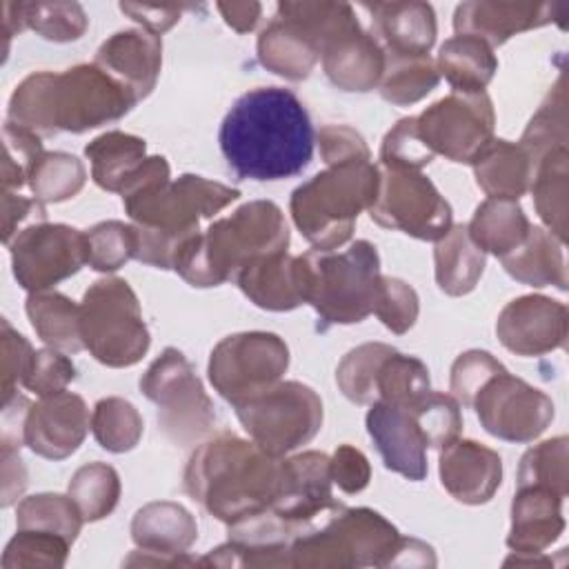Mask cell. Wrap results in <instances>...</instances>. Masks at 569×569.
Returning a JSON list of instances; mask_svg holds the SVG:
<instances>
[{
    "instance_id": "6da1fadb",
    "label": "cell",
    "mask_w": 569,
    "mask_h": 569,
    "mask_svg": "<svg viewBox=\"0 0 569 569\" xmlns=\"http://www.w3.org/2000/svg\"><path fill=\"white\" fill-rule=\"evenodd\" d=\"M218 142L238 178L271 182L298 176L309 167L316 133L293 91L258 87L231 104Z\"/></svg>"
},
{
    "instance_id": "7a4b0ae2",
    "label": "cell",
    "mask_w": 569,
    "mask_h": 569,
    "mask_svg": "<svg viewBox=\"0 0 569 569\" xmlns=\"http://www.w3.org/2000/svg\"><path fill=\"white\" fill-rule=\"evenodd\" d=\"M120 193L138 236L136 258L158 269H173L200 233V218H211L240 196L238 189L191 173L171 182L162 156L147 158Z\"/></svg>"
},
{
    "instance_id": "3957f363",
    "label": "cell",
    "mask_w": 569,
    "mask_h": 569,
    "mask_svg": "<svg viewBox=\"0 0 569 569\" xmlns=\"http://www.w3.org/2000/svg\"><path fill=\"white\" fill-rule=\"evenodd\" d=\"M133 104V93L98 64H78L62 73L27 76L16 87L7 116L36 136L82 133L122 118Z\"/></svg>"
},
{
    "instance_id": "277c9868",
    "label": "cell",
    "mask_w": 569,
    "mask_h": 569,
    "mask_svg": "<svg viewBox=\"0 0 569 569\" xmlns=\"http://www.w3.org/2000/svg\"><path fill=\"white\" fill-rule=\"evenodd\" d=\"M184 489L227 525L271 509L282 491V460L233 433L207 440L189 460Z\"/></svg>"
},
{
    "instance_id": "5b68a950",
    "label": "cell",
    "mask_w": 569,
    "mask_h": 569,
    "mask_svg": "<svg viewBox=\"0 0 569 569\" xmlns=\"http://www.w3.org/2000/svg\"><path fill=\"white\" fill-rule=\"evenodd\" d=\"M287 244L289 229L280 207L253 200L198 233L182 249L173 269L191 287H216L236 280L238 271L256 258L284 251Z\"/></svg>"
},
{
    "instance_id": "8992f818",
    "label": "cell",
    "mask_w": 569,
    "mask_h": 569,
    "mask_svg": "<svg viewBox=\"0 0 569 569\" xmlns=\"http://www.w3.org/2000/svg\"><path fill=\"white\" fill-rule=\"evenodd\" d=\"M302 302L325 325H351L373 313L380 293V258L371 242L356 240L345 251L313 249L296 256Z\"/></svg>"
},
{
    "instance_id": "52a82bcc",
    "label": "cell",
    "mask_w": 569,
    "mask_h": 569,
    "mask_svg": "<svg viewBox=\"0 0 569 569\" xmlns=\"http://www.w3.org/2000/svg\"><path fill=\"white\" fill-rule=\"evenodd\" d=\"M380 171L369 160L331 164L291 193V218L316 249H336L351 238L358 213L376 200Z\"/></svg>"
},
{
    "instance_id": "ba28073f",
    "label": "cell",
    "mask_w": 569,
    "mask_h": 569,
    "mask_svg": "<svg viewBox=\"0 0 569 569\" xmlns=\"http://www.w3.org/2000/svg\"><path fill=\"white\" fill-rule=\"evenodd\" d=\"M80 336L91 356L107 367H131L149 349V331L127 280L93 282L80 305Z\"/></svg>"
},
{
    "instance_id": "9c48e42d",
    "label": "cell",
    "mask_w": 569,
    "mask_h": 569,
    "mask_svg": "<svg viewBox=\"0 0 569 569\" xmlns=\"http://www.w3.org/2000/svg\"><path fill=\"white\" fill-rule=\"evenodd\" d=\"M233 407L251 440L276 458L307 445L322 427L318 393L296 380L276 382Z\"/></svg>"
},
{
    "instance_id": "30bf717a",
    "label": "cell",
    "mask_w": 569,
    "mask_h": 569,
    "mask_svg": "<svg viewBox=\"0 0 569 569\" xmlns=\"http://www.w3.org/2000/svg\"><path fill=\"white\" fill-rule=\"evenodd\" d=\"M142 393L158 405V422L176 445H193L216 422L213 405L182 351L167 347L140 378Z\"/></svg>"
},
{
    "instance_id": "8fae6325",
    "label": "cell",
    "mask_w": 569,
    "mask_h": 569,
    "mask_svg": "<svg viewBox=\"0 0 569 569\" xmlns=\"http://www.w3.org/2000/svg\"><path fill=\"white\" fill-rule=\"evenodd\" d=\"M378 171V191L369 207L373 222L420 240H440L451 229V207L429 178L413 169Z\"/></svg>"
},
{
    "instance_id": "7c38bea8",
    "label": "cell",
    "mask_w": 569,
    "mask_h": 569,
    "mask_svg": "<svg viewBox=\"0 0 569 569\" xmlns=\"http://www.w3.org/2000/svg\"><path fill=\"white\" fill-rule=\"evenodd\" d=\"M289 367L284 340L267 331L227 336L209 358V380L231 405L251 398L280 380Z\"/></svg>"
},
{
    "instance_id": "4fadbf2b",
    "label": "cell",
    "mask_w": 569,
    "mask_h": 569,
    "mask_svg": "<svg viewBox=\"0 0 569 569\" xmlns=\"http://www.w3.org/2000/svg\"><path fill=\"white\" fill-rule=\"evenodd\" d=\"M493 107L485 91H451L416 118L418 136L436 156L471 164L493 140Z\"/></svg>"
},
{
    "instance_id": "5bb4252c",
    "label": "cell",
    "mask_w": 569,
    "mask_h": 569,
    "mask_svg": "<svg viewBox=\"0 0 569 569\" xmlns=\"http://www.w3.org/2000/svg\"><path fill=\"white\" fill-rule=\"evenodd\" d=\"M13 276L29 291H44L87 262V240L73 227L44 220L20 229L9 242Z\"/></svg>"
},
{
    "instance_id": "9a60e30c",
    "label": "cell",
    "mask_w": 569,
    "mask_h": 569,
    "mask_svg": "<svg viewBox=\"0 0 569 569\" xmlns=\"http://www.w3.org/2000/svg\"><path fill=\"white\" fill-rule=\"evenodd\" d=\"M471 407L485 431L507 442H531L553 420L551 398L507 369L482 385Z\"/></svg>"
},
{
    "instance_id": "2e32d148",
    "label": "cell",
    "mask_w": 569,
    "mask_h": 569,
    "mask_svg": "<svg viewBox=\"0 0 569 569\" xmlns=\"http://www.w3.org/2000/svg\"><path fill=\"white\" fill-rule=\"evenodd\" d=\"M89 429V409L78 393L58 391L42 396L27 409L22 442L38 456L62 460L84 440Z\"/></svg>"
},
{
    "instance_id": "e0dca14e",
    "label": "cell",
    "mask_w": 569,
    "mask_h": 569,
    "mask_svg": "<svg viewBox=\"0 0 569 569\" xmlns=\"http://www.w3.org/2000/svg\"><path fill=\"white\" fill-rule=\"evenodd\" d=\"M496 333L516 356L553 351L567 338V307L545 296L516 298L500 311Z\"/></svg>"
},
{
    "instance_id": "ac0fdd59",
    "label": "cell",
    "mask_w": 569,
    "mask_h": 569,
    "mask_svg": "<svg viewBox=\"0 0 569 569\" xmlns=\"http://www.w3.org/2000/svg\"><path fill=\"white\" fill-rule=\"evenodd\" d=\"M367 431L387 469L418 482L427 476V442L407 405L376 400L367 413Z\"/></svg>"
},
{
    "instance_id": "d6986e66",
    "label": "cell",
    "mask_w": 569,
    "mask_h": 569,
    "mask_svg": "<svg viewBox=\"0 0 569 569\" xmlns=\"http://www.w3.org/2000/svg\"><path fill=\"white\" fill-rule=\"evenodd\" d=\"M560 9L549 2H462L453 13V29L456 36H473L493 49L513 33L549 24Z\"/></svg>"
},
{
    "instance_id": "ffe728a7",
    "label": "cell",
    "mask_w": 569,
    "mask_h": 569,
    "mask_svg": "<svg viewBox=\"0 0 569 569\" xmlns=\"http://www.w3.org/2000/svg\"><path fill=\"white\" fill-rule=\"evenodd\" d=\"M93 64L127 87L138 102L151 93L158 80L162 64V42L147 29L118 31L100 44Z\"/></svg>"
},
{
    "instance_id": "44dd1931",
    "label": "cell",
    "mask_w": 569,
    "mask_h": 569,
    "mask_svg": "<svg viewBox=\"0 0 569 569\" xmlns=\"http://www.w3.org/2000/svg\"><path fill=\"white\" fill-rule=\"evenodd\" d=\"M500 480L502 460L493 449L458 438L442 447L440 482L458 502L482 505L491 500Z\"/></svg>"
},
{
    "instance_id": "7402d4cb",
    "label": "cell",
    "mask_w": 569,
    "mask_h": 569,
    "mask_svg": "<svg viewBox=\"0 0 569 569\" xmlns=\"http://www.w3.org/2000/svg\"><path fill=\"white\" fill-rule=\"evenodd\" d=\"M371 36L385 53L429 56L436 42V13L427 2H367Z\"/></svg>"
},
{
    "instance_id": "603a6c76",
    "label": "cell",
    "mask_w": 569,
    "mask_h": 569,
    "mask_svg": "<svg viewBox=\"0 0 569 569\" xmlns=\"http://www.w3.org/2000/svg\"><path fill=\"white\" fill-rule=\"evenodd\" d=\"M322 67L338 89L369 91L380 82L385 51L378 40L356 22L325 47Z\"/></svg>"
},
{
    "instance_id": "cb8c5ba5",
    "label": "cell",
    "mask_w": 569,
    "mask_h": 569,
    "mask_svg": "<svg viewBox=\"0 0 569 569\" xmlns=\"http://www.w3.org/2000/svg\"><path fill=\"white\" fill-rule=\"evenodd\" d=\"M131 538L142 553H158L147 565H180L178 556L198 538V527L182 505L149 502L133 516Z\"/></svg>"
},
{
    "instance_id": "d4e9b609",
    "label": "cell",
    "mask_w": 569,
    "mask_h": 569,
    "mask_svg": "<svg viewBox=\"0 0 569 569\" xmlns=\"http://www.w3.org/2000/svg\"><path fill=\"white\" fill-rule=\"evenodd\" d=\"M562 496L547 487H518L507 545L518 553H542L565 529Z\"/></svg>"
},
{
    "instance_id": "484cf974",
    "label": "cell",
    "mask_w": 569,
    "mask_h": 569,
    "mask_svg": "<svg viewBox=\"0 0 569 569\" xmlns=\"http://www.w3.org/2000/svg\"><path fill=\"white\" fill-rule=\"evenodd\" d=\"M242 293L258 307L269 311H289L302 305L296 258L284 251L256 258L236 276Z\"/></svg>"
},
{
    "instance_id": "4316f807",
    "label": "cell",
    "mask_w": 569,
    "mask_h": 569,
    "mask_svg": "<svg viewBox=\"0 0 569 569\" xmlns=\"http://www.w3.org/2000/svg\"><path fill=\"white\" fill-rule=\"evenodd\" d=\"M2 36L9 40L33 29L44 40L71 42L87 31V13L78 2H2Z\"/></svg>"
},
{
    "instance_id": "83f0119b",
    "label": "cell",
    "mask_w": 569,
    "mask_h": 569,
    "mask_svg": "<svg viewBox=\"0 0 569 569\" xmlns=\"http://www.w3.org/2000/svg\"><path fill=\"white\" fill-rule=\"evenodd\" d=\"M318 58L320 51L313 40L298 24L280 13H276V18L258 36L260 64L282 78H307Z\"/></svg>"
},
{
    "instance_id": "f1b7e54d",
    "label": "cell",
    "mask_w": 569,
    "mask_h": 569,
    "mask_svg": "<svg viewBox=\"0 0 569 569\" xmlns=\"http://www.w3.org/2000/svg\"><path fill=\"white\" fill-rule=\"evenodd\" d=\"M478 187L489 198L522 196L533 176V162L520 144L509 140H491L471 162Z\"/></svg>"
},
{
    "instance_id": "f546056e",
    "label": "cell",
    "mask_w": 569,
    "mask_h": 569,
    "mask_svg": "<svg viewBox=\"0 0 569 569\" xmlns=\"http://www.w3.org/2000/svg\"><path fill=\"white\" fill-rule=\"evenodd\" d=\"M562 242H558L549 231L540 227H529L522 244L502 256L505 271L531 287L553 284L558 289L567 287V271L562 260Z\"/></svg>"
},
{
    "instance_id": "4dcf8cb0",
    "label": "cell",
    "mask_w": 569,
    "mask_h": 569,
    "mask_svg": "<svg viewBox=\"0 0 569 569\" xmlns=\"http://www.w3.org/2000/svg\"><path fill=\"white\" fill-rule=\"evenodd\" d=\"M436 282L449 296L469 293L485 271V251L471 240L467 224L451 227L433 249Z\"/></svg>"
},
{
    "instance_id": "1f68e13d",
    "label": "cell",
    "mask_w": 569,
    "mask_h": 569,
    "mask_svg": "<svg viewBox=\"0 0 569 569\" xmlns=\"http://www.w3.org/2000/svg\"><path fill=\"white\" fill-rule=\"evenodd\" d=\"M529 220L513 198H487L478 204L467 231L471 240L498 258L513 251L529 233Z\"/></svg>"
},
{
    "instance_id": "d6a6232c",
    "label": "cell",
    "mask_w": 569,
    "mask_h": 569,
    "mask_svg": "<svg viewBox=\"0 0 569 569\" xmlns=\"http://www.w3.org/2000/svg\"><path fill=\"white\" fill-rule=\"evenodd\" d=\"M144 151L147 144L142 138L122 131H107L91 140L84 149L87 158L91 160V178L96 184L118 193L147 160Z\"/></svg>"
},
{
    "instance_id": "836d02e7",
    "label": "cell",
    "mask_w": 569,
    "mask_h": 569,
    "mask_svg": "<svg viewBox=\"0 0 569 569\" xmlns=\"http://www.w3.org/2000/svg\"><path fill=\"white\" fill-rule=\"evenodd\" d=\"M498 69L493 49L473 36L449 38L438 53V73L447 78L453 91H485Z\"/></svg>"
},
{
    "instance_id": "e575fe53",
    "label": "cell",
    "mask_w": 569,
    "mask_h": 569,
    "mask_svg": "<svg viewBox=\"0 0 569 569\" xmlns=\"http://www.w3.org/2000/svg\"><path fill=\"white\" fill-rule=\"evenodd\" d=\"M27 316L40 336L51 349L76 353L80 351V307L73 305L67 296L58 291H31L27 298Z\"/></svg>"
},
{
    "instance_id": "d590c367",
    "label": "cell",
    "mask_w": 569,
    "mask_h": 569,
    "mask_svg": "<svg viewBox=\"0 0 569 569\" xmlns=\"http://www.w3.org/2000/svg\"><path fill=\"white\" fill-rule=\"evenodd\" d=\"M567 147H556L536 162L529 184L536 211L558 242L567 236Z\"/></svg>"
},
{
    "instance_id": "8d00e7d4",
    "label": "cell",
    "mask_w": 569,
    "mask_h": 569,
    "mask_svg": "<svg viewBox=\"0 0 569 569\" xmlns=\"http://www.w3.org/2000/svg\"><path fill=\"white\" fill-rule=\"evenodd\" d=\"M440 80L438 67L429 56H396L385 53L380 76V96L391 104H413L436 89Z\"/></svg>"
},
{
    "instance_id": "74e56055",
    "label": "cell",
    "mask_w": 569,
    "mask_h": 569,
    "mask_svg": "<svg viewBox=\"0 0 569 569\" xmlns=\"http://www.w3.org/2000/svg\"><path fill=\"white\" fill-rule=\"evenodd\" d=\"M427 391H429V371L422 365V360L398 353L396 349H391L382 358L373 380L376 400L391 402V405H409Z\"/></svg>"
},
{
    "instance_id": "f35d334b",
    "label": "cell",
    "mask_w": 569,
    "mask_h": 569,
    "mask_svg": "<svg viewBox=\"0 0 569 569\" xmlns=\"http://www.w3.org/2000/svg\"><path fill=\"white\" fill-rule=\"evenodd\" d=\"M69 496L84 520H100L109 516L118 505L120 478L113 467L104 462H89L73 473L69 482Z\"/></svg>"
},
{
    "instance_id": "ab89813d",
    "label": "cell",
    "mask_w": 569,
    "mask_h": 569,
    "mask_svg": "<svg viewBox=\"0 0 569 569\" xmlns=\"http://www.w3.org/2000/svg\"><path fill=\"white\" fill-rule=\"evenodd\" d=\"M82 522L84 518L71 496L64 498L60 493H38L18 505V529L49 531L73 542Z\"/></svg>"
},
{
    "instance_id": "60d3db41",
    "label": "cell",
    "mask_w": 569,
    "mask_h": 569,
    "mask_svg": "<svg viewBox=\"0 0 569 569\" xmlns=\"http://www.w3.org/2000/svg\"><path fill=\"white\" fill-rule=\"evenodd\" d=\"M82 184V162L76 156L62 151L42 153L29 173V187L38 202H62L73 198Z\"/></svg>"
},
{
    "instance_id": "b9f144b4",
    "label": "cell",
    "mask_w": 569,
    "mask_h": 569,
    "mask_svg": "<svg viewBox=\"0 0 569 569\" xmlns=\"http://www.w3.org/2000/svg\"><path fill=\"white\" fill-rule=\"evenodd\" d=\"M91 431L102 449L122 453L138 445L142 436V418L129 400L102 398L93 407Z\"/></svg>"
},
{
    "instance_id": "7bdbcfd3",
    "label": "cell",
    "mask_w": 569,
    "mask_h": 569,
    "mask_svg": "<svg viewBox=\"0 0 569 569\" xmlns=\"http://www.w3.org/2000/svg\"><path fill=\"white\" fill-rule=\"evenodd\" d=\"M407 407L413 420L418 422L427 447L442 449L460 436L462 416H460V405L453 396L429 389Z\"/></svg>"
},
{
    "instance_id": "ee69618b",
    "label": "cell",
    "mask_w": 569,
    "mask_h": 569,
    "mask_svg": "<svg viewBox=\"0 0 569 569\" xmlns=\"http://www.w3.org/2000/svg\"><path fill=\"white\" fill-rule=\"evenodd\" d=\"M565 78L558 80L556 91L549 93L547 102L538 109V113L527 124L522 140L518 142L527 156L531 158L533 167L536 162L556 147H567V98H565Z\"/></svg>"
},
{
    "instance_id": "f6af8a7d",
    "label": "cell",
    "mask_w": 569,
    "mask_h": 569,
    "mask_svg": "<svg viewBox=\"0 0 569 569\" xmlns=\"http://www.w3.org/2000/svg\"><path fill=\"white\" fill-rule=\"evenodd\" d=\"M393 347L382 342H367L356 349H351L336 369V382L345 398H349L356 405H371L376 400L373 396V380L376 371L382 362V358Z\"/></svg>"
},
{
    "instance_id": "bcb514c9",
    "label": "cell",
    "mask_w": 569,
    "mask_h": 569,
    "mask_svg": "<svg viewBox=\"0 0 569 569\" xmlns=\"http://www.w3.org/2000/svg\"><path fill=\"white\" fill-rule=\"evenodd\" d=\"M87 240V262L96 271H116L127 260L136 258L138 236L133 224L118 220L100 222L84 231Z\"/></svg>"
},
{
    "instance_id": "7dc6e473",
    "label": "cell",
    "mask_w": 569,
    "mask_h": 569,
    "mask_svg": "<svg viewBox=\"0 0 569 569\" xmlns=\"http://www.w3.org/2000/svg\"><path fill=\"white\" fill-rule=\"evenodd\" d=\"M518 487H547L565 498L567 493V438L558 436L553 440L531 447L518 469Z\"/></svg>"
},
{
    "instance_id": "c3c4849f",
    "label": "cell",
    "mask_w": 569,
    "mask_h": 569,
    "mask_svg": "<svg viewBox=\"0 0 569 569\" xmlns=\"http://www.w3.org/2000/svg\"><path fill=\"white\" fill-rule=\"evenodd\" d=\"M69 540L38 529H18V533L9 540L2 567H62L69 551Z\"/></svg>"
},
{
    "instance_id": "681fc988",
    "label": "cell",
    "mask_w": 569,
    "mask_h": 569,
    "mask_svg": "<svg viewBox=\"0 0 569 569\" xmlns=\"http://www.w3.org/2000/svg\"><path fill=\"white\" fill-rule=\"evenodd\" d=\"M2 140H4L2 187H4V191L20 189L22 184L29 182V173H31L36 160L44 153L40 136L7 120L4 129H2Z\"/></svg>"
},
{
    "instance_id": "f907efd6",
    "label": "cell",
    "mask_w": 569,
    "mask_h": 569,
    "mask_svg": "<svg viewBox=\"0 0 569 569\" xmlns=\"http://www.w3.org/2000/svg\"><path fill=\"white\" fill-rule=\"evenodd\" d=\"M380 160L382 167L413 171H420L425 164L433 160V153L425 147L422 138L418 136L416 118H402L396 122L393 129H389L380 147Z\"/></svg>"
},
{
    "instance_id": "816d5d0a",
    "label": "cell",
    "mask_w": 569,
    "mask_h": 569,
    "mask_svg": "<svg viewBox=\"0 0 569 569\" xmlns=\"http://www.w3.org/2000/svg\"><path fill=\"white\" fill-rule=\"evenodd\" d=\"M373 313L393 333H405L413 327L418 318V296L407 282L382 276Z\"/></svg>"
},
{
    "instance_id": "f5cc1de1",
    "label": "cell",
    "mask_w": 569,
    "mask_h": 569,
    "mask_svg": "<svg viewBox=\"0 0 569 569\" xmlns=\"http://www.w3.org/2000/svg\"><path fill=\"white\" fill-rule=\"evenodd\" d=\"M505 371V367L489 353V351H465L456 358L451 367V393L458 402L471 407L476 393L482 389V385Z\"/></svg>"
},
{
    "instance_id": "db71d44e",
    "label": "cell",
    "mask_w": 569,
    "mask_h": 569,
    "mask_svg": "<svg viewBox=\"0 0 569 569\" xmlns=\"http://www.w3.org/2000/svg\"><path fill=\"white\" fill-rule=\"evenodd\" d=\"M76 378L73 362L58 353V349H40L33 353L29 371L22 385L36 396H51L64 391V387Z\"/></svg>"
},
{
    "instance_id": "11a10c76",
    "label": "cell",
    "mask_w": 569,
    "mask_h": 569,
    "mask_svg": "<svg viewBox=\"0 0 569 569\" xmlns=\"http://www.w3.org/2000/svg\"><path fill=\"white\" fill-rule=\"evenodd\" d=\"M33 349L24 336L16 333L7 320H2V391L4 402L13 398V387L22 385L29 365L33 360Z\"/></svg>"
},
{
    "instance_id": "9f6ffc18",
    "label": "cell",
    "mask_w": 569,
    "mask_h": 569,
    "mask_svg": "<svg viewBox=\"0 0 569 569\" xmlns=\"http://www.w3.org/2000/svg\"><path fill=\"white\" fill-rule=\"evenodd\" d=\"M318 142H320V153L329 167L351 162V160H369V149L362 136L347 124L322 127L318 133Z\"/></svg>"
},
{
    "instance_id": "6f0895ef",
    "label": "cell",
    "mask_w": 569,
    "mask_h": 569,
    "mask_svg": "<svg viewBox=\"0 0 569 569\" xmlns=\"http://www.w3.org/2000/svg\"><path fill=\"white\" fill-rule=\"evenodd\" d=\"M331 467V480L345 491V493H358L369 485V462L362 451H358L351 445H340L329 458Z\"/></svg>"
},
{
    "instance_id": "680465c9",
    "label": "cell",
    "mask_w": 569,
    "mask_h": 569,
    "mask_svg": "<svg viewBox=\"0 0 569 569\" xmlns=\"http://www.w3.org/2000/svg\"><path fill=\"white\" fill-rule=\"evenodd\" d=\"M31 218L44 220L42 202H38L36 198L31 200V198L16 196L11 191L2 193V240H4V244H9L18 236L20 224Z\"/></svg>"
},
{
    "instance_id": "91938a15",
    "label": "cell",
    "mask_w": 569,
    "mask_h": 569,
    "mask_svg": "<svg viewBox=\"0 0 569 569\" xmlns=\"http://www.w3.org/2000/svg\"><path fill=\"white\" fill-rule=\"evenodd\" d=\"M120 11L127 13L131 20L140 22L147 31L160 36L169 27L180 20L182 7H153V4H136V2H120Z\"/></svg>"
},
{
    "instance_id": "94428289",
    "label": "cell",
    "mask_w": 569,
    "mask_h": 569,
    "mask_svg": "<svg viewBox=\"0 0 569 569\" xmlns=\"http://www.w3.org/2000/svg\"><path fill=\"white\" fill-rule=\"evenodd\" d=\"M27 485V471L18 456V449L9 442V438H2V505L9 507L24 489Z\"/></svg>"
},
{
    "instance_id": "6125c7cd",
    "label": "cell",
    "mask_w": 569,
    "mask_h": 569,
    "mask_svg": "<svg viewBox=\"0 0 569 569\" xmlns=\"http://www.w3.org/2000/svg\"><path fill=\"white\" fill-rule=\"evenodd\" d=\"M216 7L222 13L224 22L231 29H236L238 33L251 31L258 24L260 13H262L260 2H218Z\"/></svg>"
}]
</instances>
